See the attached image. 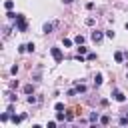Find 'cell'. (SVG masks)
Returning a JSON list of instances; mask_svg holds the SVG:
<instances>
[{
	"mask_svg": "<svg viewBox=\"0 0 128 128\" xmlns=\"http://www.w3.org/2000/svg\"><path fill=\"white\" fill-rule=\"evenodd\" d=\"M24 92H26V94H34V86H32V84H26V86H24Z\"/></svg>",
	"mask_w": 128,
	"mask_h": 128,
	"instance_id": "8",
	"label": "cell"
},
{
	"mask_svg": "<svg viewBox=\"0 0 128 128\" xmlns=\"http://www.w3.org/2000/svg\"><path fill=\"white\" fill-rule=\"evenodd\" d=\"M94 84H96V86L102 84V74H96V76H94Z\"/></svg>",
	"mask_w": 128,
	"mask_h": 128,
	"instance_id": "10",
	"label": "cell"
},
{
	"mask_svg": "<svg viewBox=\"0 0 128 128\" xmlns=\"http://www.w3.org/2000/svg\"><path fill=\"white\" fill-rule=\"evenodd\" d=\"M120 124H122V126H126V124H128V116H124V118H120Z\"/></svg>",
	"mask_w": 128,
	"mask_h": 128,
	"instance_id": "20",
	"label": "cell"
},
{
	"mask_svg": "<svg viewBox=\"0 0 128 128\" xmlns=\"http://www.w3.org/2000/svg\"><path fill=\"white\" fill-rule=\"evenodd\" d=\"M98 120H100L98 112H92V114H90V124H94V122H98Z\"/></svg>",
	"mask_w": 128,
	"mask_h": 128,
	"instance_id": "6",
	"label": "cell"
},
{
	"mask_svg": "<svg viewBox=\"0 0 128 128\" xmlns=\"http://www.w3.org/2000/svg\"><path fill=\"white\" fill-rule=\"evenodd\" d=\"M16 28H18V32H26L28 24H26V18H24V14H16Z\"/></svg>",
	"mask_w": 128,
	"mask_h": 128,
	"instance_id": "1",
	"label": "cell"
},
{
	"mask_svg": "<svg viewBox=\"0 0 128 128\" xmlns=\"http://www.w3.org/2000/svg\"><path fill=\"white\" fill-rule=\"evenodd\" d=\"M100 122H102L104 126H108V124H110V118H108V116H102V118H100Z\"/></svg>",
	"mask_w": 128,
	"mask_h": 128,
	"instance_id": "15",
	"label": "cell"
},
{
	"mask_svg": "<svg viewBox=\"0 0 128 128\" xmlns=\"http://www.w3.org/2000/svg\"><path fill=\"white\" fill-rule=\"evenodd\" d=\"M24 120V116H12V122L14 124H18V122H22Z\"/></svg>",
	"mask_w": 128,
	"mask_h": 128,
	"instance_id": "14",
	"label": "cell"
},
{
	"mask_svg": "<svg viewBox=\"0 0 128 128\" xmlns=\"http://www.w3.org/2000/svg\"><path fill=\"white\" fill-rule=\"evenodd\" d=\"M112 96H114V100H116V102H124V100H126V96H124L120 90H114V92H112Z\"/></svg>",
	"mask_w": 128,
	"mask_h": 128,
	"instance_id": "4",
	"label": "cell"
},
{
	"mask_svg": "<svg viewBox=\"0 0 128 128\" xmlns=\"http://www.w3.org/2000/svg\"><path fill=\"white\" fill-rule=\"evenodd\" d=\"M56 118H58V120H66V116H64L62 112H58V114H56Z\"/></svg>",
	"mask_w": 128,
	"mask_h": 128,
	"instance_id": "23",
	"label": "cell"
},
{
	"mask_svg": "<svg viewBox=\"0 0 128 128\" xmlns=\"http://www.w3.org/2000/svg\"><path fill=\"white\" fill-rule=\"evenodd\" d=\"M126 30H128V22H126Z\"/></svg>",
	"mask_w": 128,
	"mask_h": 128,
	"instance_id": "25",
	"label": "cell"
},
{
	"mask_svg": "<svg viewBox=\"0 0 128 128\" xmlns=\"http://www.w3.org/2000/svg\"><path fill=\"white\" fill-rule=\"evenodd\" d=\"M126 116H128V112H126Z\"/></svg>",
	"mask_w": 128,
	"mask_h": 128,
	"instance_id": "26",
	"label": "cell"
},
{
	"mask_svg": "<svg viewBox=\"0 0 128 128\" xmlns=\"http://www.w3.org/2000/svg\"><path fill=\"white\" fill-rule=\"evenodd\" d=\"M74 42H76V44H78V46H80V44H82V42H84V36H80V34H78V36H76V38H74Z\"/></svg>",
	"mask_w": 128,
	"mask_h": 128,
	"instance_id": "12",
	"label": "cell"
},
{
	"mask_svg": "<svg viewBox=\"0 0 128 128\" xmlns=\"http://www.w3.org/2000/svg\"><path fill=\"white\" fill-rule=\"evenodd\" d=\"M54 108H56V112H62V110H64V104H62V102H56Z\"/></svg>",
	"mask_w": 128,
	"mask_h": 128,
	"instance_id": "11",
	"label": "cell"
},
{
	"mask_svg": "<svg viewBox=\"0 0 128 128\" xmlns=\"http://www.w3.org/2000/svg\"><path fill=\"white\" fill-rule=\"evenodd\" d=\"M86 52H88V48H86V46H82V44H80V48H78V54H82V56H84V54H86Z\"/></svg>",
	"mask_w": 128,
	"mask_h": 128,
	"instance_id": "13",
	"label": "cell"
},
{
	"mask_svg": "<svg viewBox=\"0 0 128 128\" xmlns=\"http://www.w3.org/2000/svg\"><path fill=\"white\" fill-rule=\"evenodd\" d=\"M50 52H52V58H54L56 62H62V58H64V56H62V50H60V48H56V46H54V48H50Z\"/></svg>",
	"mask_w": 128,
	"mask_h": 128,
	"instance_id": "2",
	"label": "cell"
},
{
	"mask_svg": "<svg viewBox=\"0 0 128 128\" xmlns=\"http://www.w3.org/2000/svg\"><path fill=\"white\" fill-rule=\"evenodd\" d=\"M52 28H54V24H50V22H46V24L42 26V32H44V34H50V32H52Z\"/></svg>",
	"mask_w": 128,
	"mask_h": 128,
	"instance_id": "5",
	"label": "cell"
},
{
	"mask_svg": "<svg viewBox=\"0 0 128 128\" xmlns=\"http://www.w3.org/2000/svg\"><path fill=\"white\" fill-rule=\"evenodd\" d=\"M62 2H64V4H70V2H72V0H62Z\"/></svg>",
	"mask_w": 128,
	"mask_h": 128,
	"instance_id": "24",
	"label": "cell"
},
{
	"mask_svg": "<svg viewBox=\"0 0 128 128\" xmlns=\"http://www.w3.org/2000/svg\"><path fill=\"white\" fill-rule=\"evenodd\" d=\"M10 74H14V76H16V74H18V66H12V68H10Z\"/></svg>",
	"mask_w": 128,
	"mask_h": 128,
	"instance_id": "19",
	"label": "cell"
},
{
	"mask_svg": "<svg viewBox=\"0 0 128 128\" xmlns=\"http://www.w3.org/2000/svg\"><path fill=\"white\" fill-rule=\"evenodd\" d=\"M86 58H88V60H96V54H94V52H90V54H88Z\"/></svg>",
	"mask_w": 128,
	"mask_h": 128,
	"instance_id": "21",
	"label": "cell"
},
{
	"mask_svg": "<svg viewBox=\"0 0 128 128\" xmlns=\"http://www.w3.org/2000/svg\"><path fill=\"white\" fill-rule=\"evenodd\" d=\"M76 92H86V86H84V84H78V86H76Z\"/></svg>",
	"mask_w": 128,
	"mask_h": 128,
	"instance_id": "18",
	"label": "cell"
},
{
	"mask_svg": "<svg viewBox=\"0 0 128 128\" xmlns=\"http://www.w3.org/2000/svg\"><path fill=\"white\" fill-rule=\"evenodd\" d=\"M124 58H126V56H124L122 52H116V54H114V60H116V62H122Z\"/></svg>",
	"mask_w": 128,
	"mask_h": 128,
	"instance_id": "7",
	"label": "cell"
},
{
	"mask_svg": "<svg viewBox=\"0 0 128 128\" xmlns=\"http://www.w3.org/2000/svg\"><path fill=\"white\" fill-rule=\"evenodd\" d=\"M62 44H64L66 48H70V46H72V40H68V38H64V40H62Z\"/></svg>",
	"mask_w": 128,
	"mask_h": 128,
	"instance_id": "16",
	"label": "cell"
},
{
	"mask_svg": "<svg viewBox=\"0 0 128 128\" xmlns=\"http://www.w3.org/2000/svg\"><path fill=\"white\" fill-rule=\"evenodd\" d=\"M6 96H8V102H14V100H16V96H14V94H6Z\"/></svg>",
	"mask_w": 128,
	"mask_h": 128,
	"instance_id": "22",
	"label": "cell"
},
{
	"mask_svg": "<svg viewBox=\"0 0 128 128\" xmlns=\"http://www.w3.org/2000/svg\"><path fill=\"white\" fill-rule=\"evenodd\" d=\"M4 8H6V10H12V8H14V2H12V0H6V2H4Z\"/></svg>",
	"mask_w": 128,
	"mask_h": 128,
	"instance_id": "9",
	"label": "cell"
},
{
	"mask_svg": "<svg viewBox=\"0 0 128 128\" xmlns=\"http://www.w3.org/2000/svg\"><path fill=\"white\" fill-rule=\"evenodd\" d=\"M34 48H36V46H34L32 42H28V44H26V50H28V52H34Z\"/></svg>",
	"mask_w": 128,
	"mask_h": 128,
	"instance_id": "17",
	"label": "cell"
},
{
	"mask_svg": "<svg viewBox=\"0 0 128 128\" xmlns=\"http://www.w3.org/2000/svg\"><path fill=\"white\" fill-rule=\"evenodd\" d=\"M102 38H104V34H102L100 30H94V32H92V40H94L96 44H98V42H102Z\"/></svg>",
	"mask_w": 128,
	"mask_h": 128,
	"instance_id": "3",
	"label": "cell"
}]
</instances>
